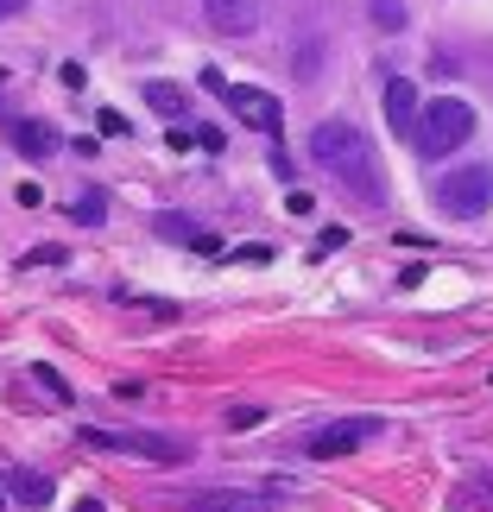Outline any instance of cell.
Returning a JSON list of instances; mask_svg holds the SVG:
<instances>
[{
    "label": "cell",
    "mask_w": 493,
    "mask_h": 512,
    "mask_svg": "<svg viewBox=\"0 0 493 512\" xmlns=\"http://www.w3.org/2000/svg\"><path fill=\"white\" fill-rule=\"evenodd\" d=\"M228 260H234V266H266V260H272V247H266V241H253V247H234Z\"/></svg>",
    "instance_id": "e0dca14e"
},
{
    "label": "cell",
    "mask_w": 493,
    "mask_h": 512,
    "mask_svg": "<svg viewBox=\"0 0 493 512\" xmlns=\"http://www.w3.org/2000/svg\"><path fill=\"white\" fill-rule=\"evenodd\" d=\"M159 234H165V241H196L203 228H196V222H184V215H159Z\"/></svg>",
    "instance_id": "2e32d148"
},
{
    "label": "cell",
    "mask_w": 493,
    "mask_h": 512,
    "mask_svg": "<svg viewBox=\"0 0 493 512\" xmlns=\"http://www.w3.org/2000/svg\"><path fill=\"white\" fill-rule=\"evenodd\" d=\"M411 140H418L424 159H449V152H462L468 140H475V102H462V95L418 102V127H411Z\"/></svg>",
    "instance_id": "7a4b0ae2"
},
{
    "label": "cell",
    "mask_w": 493,
    "mask_h": 512,
    "mask_svg": "<svg viewBox=\"0 0 493 512\" xmlns=\"http://www.w3.org/2000/svg\"><path fill=\"white\" fill-rule=\"evenodd\" d=\"M367 19H373V26H380V32H405V0H367Z\"/></svg>",
    "instance_id": "9a60e30c"
},
{
    "label": "cell",
    "mask_w": 493,
    "mask_h": 512,
    "mask_svg": "<svg viewBox=\"0 0 493 512\" xmlns=\"http://www.w3.org/2000/svg\"><path fill=\"white\" fill-rule=\"evenodd\" d=\"M310 159H317V171L329 177L335 190H348L361 209H380V203H386L380 159H373L367 133L354 127V121H323L317 133H310Z\"/></svg>",
    "instance_id": "6da1fadb"
},
{
    "label": "cell",
    "mask_w": 493,
    "mask_h": 512,
    "mask_svg": "<svg viewBox=\"0 0 493 512\" xmlns=\"http://www.w3.org/2000/svg\"><path fill=\"white\" fill-rule=\"evenodd\" d=\"M203 19L222 38H247L253 26H260V0H203Z\"/></svg>",
    "instance_id": "ba28073f"
},
{
    "label": "cell",
    "mask_w": 493,
    "mask_h": 512,
    "mask_svg": "<svg viewBox=\"0 0 493 512\" xmlns=\"http://www.w3.org/2000/svg\"><path fill=\"white\" fill-rule=\"evenodd\" d=\"M386 127L392 133H411V127H418V89H411L405 76H392V83H386Z\"/></svg>",
    "instance_id": "8fae6325"
},
{
    "label": "cell",
    "mask_w": 493,
    "mask_h": 512,
    "mask_svg": "<svg viewBox=\"0 0 493 512\" xmlns=\"http://www.w3.org/2000/svg\"><path fill=\"white\" fill-rule=\"evenodd\" d=\"M196 146H203V152H222V127H196Z\"/></svg>",
    "instance_id": "7402d4cb"
},
{
    "label": "cell",
    "mask_w": 493,
    "mask_h": 512,
    "mask_svg": "<svg viewBox=\"0 0 493 512\" xmlns=\"http://www.w3.org/2000/svg\"><path fill=\"white\" fill-rule=\"evenodd\" d=\"M146 108L152 114H165V121H184V89H177V83H146Z\"/></svg>",
    "instance_id": "4fadbf2b"
},
{
    "label": "cell",
    "mask_w": 493,
    "mask_h": 512,
    "mask_svg": "<svg viewBox=\"0 0 493 512\" xmlns=\"http://www.w3.org/2000/svg\"><path fill=\"white\" fill-rule=\"evenodd\" d=\"M203 83H209L215 95H222V102H228L234 114H241V121H253V127H260V133H279V127H285V108L272 102L266 89H241V83H222V76H215V70L203 76Z\"/></svg>",
    "instance_id": "5b68a950"
},
{
    "label": "cell",
    "mask_w": 493,
    "mask_h": 512,
    "mask_svg": "<svg viewBox=\"0 0 493 512\" xmlns=\"http://www.w3.org/2000/svg\"><path fill=\"white\" fill-rule=\"evenodd\" d=\"M13 13H26V0H0V19H13Z\"/></svg>",
    "instance_id": "cb8c5ba5"
},
{
    "label": "cell",
    "mask_w": 493,
    "mask_h": 512,
    "mask_svg": "<svg viewBox=\"0 0 493 512\" xmlns=\"http://www.w3.org/2000/svg\"><path fill=\"white\" fill-rule=\"evenodd\" d=\"M26 266H64V247H32Z\"/></svg>",
    "instance_id": "ffe728a7"
},
{
    "label": "cell",
    "mask_w": 493,
    "mask_h": 512,
    "mask_svg": "<svg viewBox=\"0 0 493 512\" xmlns=\"http://www.w3.org/2000/svg\"><path fill=\"white\" fill-rule=\"evenodd\" d=\"M184 512H279V506H272V494H253V487H196Z\"/></svg>",
    "instance_id": "52a82bcc"
},
{
    "label": "cell",
    "mask_w": 493,
    "mask_h": 512,
    "mask_svg": "<svg viewBox=\"0 0 493 512\" xmlns=\"http://www.w3.org/2000/svg\"><path fill=\"white\" fill-rule=\"evenodd\" d=\"M0 512H7V487H0Z\"/></svg>",
    "instance_id": "484cf974"
},
{
    "label": "cell",
    "mask_w": 493,
    "mask_h": 512,
    "mask_svg": "<svg viewBox=\"0 0 493 512\" xmlns=\"http://www.w3.org/2000/svg\"><path fill=\"white\" fill-rule=\"evenodd\" d=\"M7 140L26 152V159H51V152L64 146V140H57V127H45V121H7Z\"/></svg>",
    "instance_id": "9c48e42d"
},
{
    "label": "cell",
    "mask_w": 493,
    "mask_h": 512,
    "mask_svg": "<svg viewBox=\"0 0 493 512\" xmlns=\"http://www.w3.org/2000/svg\"><path fill=\"white\" fill-rule=\"evenodd\" d=\"M373 430H380L373 418H335V424H323L317 437L304 443V456H310V462H335V456H348V449H361Z\"/></svg>",
    "instance_id": "8992f818"
},
{
    "label": "cell",
    "mask_w": 493,
    "mask_h": 512,
    "mask_svg": "<svg viewBox=\"0 0 493 512\" xmlns=\"http://www.w3.org/2000/svg\"><path fill=\"white\" fill-rule=\"evenodd\" d=\"M335 247H348V228H323V241H317V253H335Z\"/></svg>",
    "instance_id": "44dd1931"
},
{
    "label": "cell",
    "mask_w": 493,
    "mask_h": 512,
    "mask_svg": "<svg viewBox=\"0 0 493 512\" xmlns=\"http://www.w3.org/2000/svg\"><path fill=\"white\" fill-rule=\"evenodd\" d=\"M76 512H108V506H102V500H95V494H89V500H76Z\"/></svg>",
    "instance_id": "d4e9b609"
},
{
    "label": "cell",
    "mask_w": 493,
    "mask_h": 512,
    "mask_svg": "<svg viewBox=\"0 0 493 512\" xmlns=\"http://www.w3.org/2000/svg\"><path fill=\"white\" fill-rule=\"evenodd\" d=\"M449 512H493V468L462 487H449Z\"/></svg>",
    "instance_id": "7c38bea8"
},
{
    "label": "cell",
    "mask_w": 493,
    "mask_h": 512,
    "mask_svg": "<svg viewBox=\"0 0 493 512\" xmlns=\"http://www.w3.org/2000/svg\"><path fill=\"white\" fill-rule=\"evenodd\" d=\"M285 209H291V215H310L317 203H310V190H291V196H285Z\"/></svg>",
    "instance_id": "603a6c76"
},
{
    "label": "cell",
    "mask_w": 493,
    "mask_h": 512,
    "mask_svg": "<svg viewBox=\"0 0 493 512\" xmlns=\"http://www.w3.org/2000/svg\"><path fill=\"white\" fill-rule=\"evenodd\" d=\"M228 424H234V430H253V424H266V411H260V405H234Z\"/></svg>",
    "instance_id": "d6986e66"
},
{
    "label": "cell",
    "mask_w": 493,
    "mask_h": 512,
    "mask_svg": "<svg viewBox=\"0 0 493 512\" xmlns=\"http://www.w3.org/2000/svg\"><path fill=\"white\" fill-rule=\"evenodd\" d=\"M437 203L456 222H481L493 209V165H456L449 177H437Z\"/></svg>",
    "instance_id": "3957f363"
},
{
    "label": "cell",
    "mask_w": 493,
    "mask_h": 512,
    "mask_svg": "<svg viewBox=\"0 0 493 512\" xmlns=\"http://www.w3.org/2000/svg\"><path fill=\"white\" fill-rule=\"evenodd\" d=\"M32 373H38V386H45V392H51V399H70V386H64V373H51L45 361H38Z\"/></svg>",
    "instance_id": "ac0fdd59"
},
{
    "label": "cell",
    "mask_w": 493,
    "mask_h": 512,
    "mask_svg": "<svg viewBox=\"0 0 493 512\" xmlns=\"http://www.w3.org/2000/svg\"><path fill=\"white\" fill-rule=\"evenodd\" d=\"M102 215H108V196L102 190H83L70 203V222H83V228H102Z\"/></svg>",
    "instance_id": "5bb4252c"
},
{
    "label": "cell",
    "mask_w": 493,
    "mask_h": 512,
    "mask_svg": "<svg viewBox=\"0 0 493 512\" xmlns=\"http://www.w3.org/2000/svg\"><path fill=\"white\" fill-rule=\"evenodd\" d=\"M89 449H102V456H146V462H184V443L177 437H159V430H83Z\"/></svg>",
    "instance_id": "277c9868"
},
{
    "label": "cell",
    "mask_w": 493,
    "mask_h": 512,
    "mask_svg": "<svg viewBox=\"0 0 493 512\" xmlns=\"http://www.w3.org/2000/svg\"><path fill=\"white\" fill-rule=\"evenodd\" d=\"M7 500H19L26 512H45L51 506V475H38V468H13V475H7Z\"/></svg>",
    "instance_id": "30bf717a"
}]
</instances>
